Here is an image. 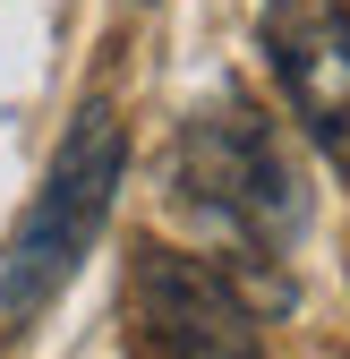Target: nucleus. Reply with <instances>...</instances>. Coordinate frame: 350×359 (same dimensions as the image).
<instances>
[{
	"mask_svg": "<svg viewBox=\"0 0 350 359\" xmlns=\"http://www.w3.org/2000/svg\"><path fill=\"white\" fill-rule=\"evenodd\" d=\"M180 171H188V197H197L205 214H223L239 240L282 248V240L299 231V214H308L290 154L274 146V128L256 120L248 103L197 111V120H188V137H180Z\"/></svg>",
	"mask_w": 350,
	"mask_h": 359,
	"instance_id": "f03ea898",
	"label": "nucleus"
},
{
	"mask_svg": "<svg viewBox=\"0 0 350 359\" xmlns=\"http://www.w3.org/2000/svg\"><path fill=\"white\" fill-rule=\"evenodd\" d=\"M120 163H128L120 111L111 103H77L69 137H60V154H52V171H43V189H34V205L18 222V240H9V257H0V325H26L94 257L111 189H120Z\"/></svg>",
	"mask_w": 350,
	"mask_h": 359,
	"instance_id": "f257e3e1",
	"label": "nucleus"
},
{
	"mask_svg": "<svg viewBox=\"0 0 350 359\" xmlns=\"http://www.w3.org/2000/svg\"><path fill=\"white\" fill-rule=\"evenodd\" d=\"M265 52L308 137L333 154V171H350V9L342 0H274Z\"/></svg>",
	"mask_w": 350,
	"mask_h": 359,
	"instance_id": "20e7f679",
	"label": "nucleus"
},
{
	"mask_svg": "<svg viewBox=\"0 0 350 359\" xmlns=\"http://www.w3.org/2000/svg\"><path fill=\"white\" fill-rule=\"evenodd\" d=\"M137 325L154 359H265L248 299L214 265L171 257V248H137Z\"/></svg>",
	"mask_w": 350,
	"mask_h": 359,
	"instance_id": "7ed1b4c3",
	"label": "nucleus"
},
{
	"mask_svg": "<svg viewBox=\"0 0 350 359\" xmlns=\"http://www.w3.org/2000/svg\"><path fill=\"white\" fill-rule=\"evenodd\" d=\"M342 9H350V0H342Z\"/></svg>",
	"mask_w": 350,
	"mask_h": 359,
	"instance_id": "39448f33",
	"label": "nucleus"
}]
</instances>
